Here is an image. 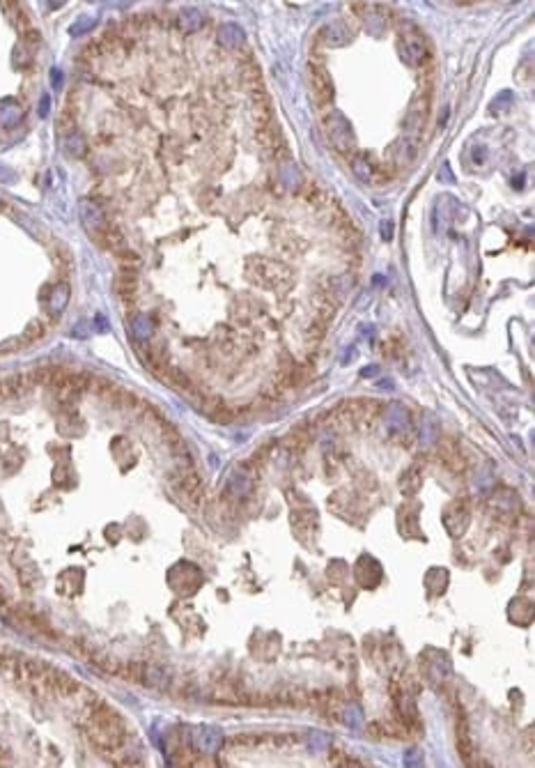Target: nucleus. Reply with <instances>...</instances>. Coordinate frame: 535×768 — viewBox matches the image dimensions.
Here are the masks:
<instances>
[{
  "mask_svg": "<svg viewBox=\"0 0 535 768\" xmlns=\"http://www.w3.org/2000/svg\"><path fill=\"white\" fill-rule=\"evenodd\" d=\"M384 412V405L373 398H352L340 403L326 414V426L338 433H352V430L373 428L375 421Z\"/></svg>",
  "mask_w": 535,
  "mask_h": 768,
  "instance_id": "2",
  "label": "nucleus"
},
{
  "mask_svg": "<svg viewBox=\"0 0 535 768\" xmlns=\"http://www.w3.org/2000/svg\"><path fill=\"white\" fill-rule=\"evenodd\" d=\"M324 132H326L328 143H331L338 152H342V154L354 152V148H356L354 134H352V129H349V122L342 118L340 113L331 111V115H326L324 118Z\"/></svg>",
  "mask_w": 535,
  "mask_h": 768,
  "instance_id": "4",
  "label": "nucleus"
},
{
  "mask_svg": "<svg viewBox=\"0 0 535 768\" xmlns=\"http://www.w3.org/2000/svg\"><path fill=\"white\" fill-rule=\"evenodd\" d=\"M352 168H354V173L359 175L363 182L373 180V166H370V161L366 159V156H356L354 163H352Z\"/></svg>",
  "mask_w": 535,
  "mask_h": 768,
  "instance_id": "13",
  "label": "nucleus"
},
{
  "mask_svg": "<svg viewBox=\"0 0 535 768\" xmlns=\"http://www.w3.org/2000/svg\"><path fill=\"white\" fill-rule=\"evenodd\" d=\"M118 294H120V299L125 301V304H134V299H136V292H138V276H136V272L134 270H122V274H120V279H118Z\"/></svg>",
  "mask_w": 535,
  "mask_h": 768,
  "instance_id": "9",
  "label": "nucleus"
},
{
  "mask_svg": "<svg viewBox=\"0 0 535 768\" xmlns=\"http://www.w3.org/2000/svg\"><path fill=\"white\" fill-rule=\"evenodd\" d=\"M455 740H457V752L466 766H476L473 761V754H476V747H473V738L469 731V725H466V718L462 713H457V722H455Z\"/></svg>",
  "mask_w": 535,
  "mask_h": 768,
  "instance_id": "7",
  "label": "nucleus"
},
{
  "mask_svg": "<svg viewBox=\"0 0 535 768\" xmlns=\"http://www.w3.org/2000/svg\"><path fill=\"white\" fill-rule=\"evenodd\" d=\"M173 483L184 502H189L191 506H196V509H200L204 504V497H207V492H204V481L198 476V472L191 467V465H187V467L175 476Z\"/></svg>",
  "mask_w": 535,
  "mask_h": 768,
  "instance_id": "3",
  "label": "nucleus"
},
{
  "mask_svg": "<svg viewBox=\"0 0 535 768\" xmlns=\"http://www.w3.org/2000/svg\"><path fill=\"white\" fill-rule=\"evenodd\" d=\"M421 485H423V469H421V465H411V467L404 472L402 478H400V490L407 497H414L416 492L421 490Z\"/></svg>",
  "mask_w": 535,
  "mask_h": 768,
  "instance_id": "10",
  "label": "nucleus"
},
{
  "mask_svg": "<svg viewBox=\"0 0 535 768\" xmlns=\"http://www.w3.org/2000/svg\"><path fill=\"white\" fill-rule=\"evenodd\" d=\"M311 440H313V433L308 430V426H299L292 430L290 437H287V447L294 451H304L308 444H311Z\"/></svg>",
  "mask_w": 535,
  "mask_h": 768,
  "instance_id": "12",
  "label": "nucleus"
},
{
  "mask_svg": "<svg viewBox=\"0 0 535 768\" xmlns=\"http://www.w3.org/2000/svg\"><path fill=\"white\" fill-rule=\"evenodd\" d=\"M308 81H311V97L317 108H328L333 104V81L328 72L319 65H311L308 70Z\"/></svg>",
  "mask_w": 535,
  "mask_h": 768,
  "instance_id": "5",
  "label": "nucleus"
},
{
  "mask_svg": "<svg viewBox=\"0 0 535 768\" xmlns=\"http://www.w3.org/2000/svg\"><path fill=\"white\" fill-rule=\"evenodd\" d=\"M397 51H400L404 63L411 67L423 65L425 58H428V44H425V37L418 30H404L397 39Z\"/></svg>",
  "mask_w": 535,
  "mask_h": 768,
  "instance_id": "6",
  "label": "nucleus"
},
{
  "mask_svg": "<svg viewBox=\"0 0 535 768\" xmlns=\"http://www.w3.org/2000/svg\"><path fill=\"white\" fill-rule=\"evenodd\" d=\"M439 456H441L443 465L452 472H462L464 469V458H462V451H459L457 442L450 440V437H445L439 444Z\"/></svg>",
  "mask_w": 535,
  "mask_h": 768,
  "instance_id": "8",
  "label": "nucleus"
},
{
  "mask_svg": "<svg viewBox=\"0 0 535 768\" xmlns=\"http://www.w3.org/2000/svg\"><path fill=\"white\" fill-rule=\"evenodd\" d=\"M46 332H49V325H46L44 320H35V322H30L28 329H25V332L19 336V338H21L23 345L28 347V345H35L37 341H42L44 336H46Z\"/></svg>",
  "mask_w": 535,
  "mask_h": 768,
  "instance_id": "11",
  "label": "nucleus"
},
{
  "mask_svg": "<svg viewBox=\"0 0 535 768\" xmlns=\"http://www.w3.org/2000/svg\"><path fill=\"white\" fill-rule=\"evenodd\" d=\"M83 727L87 740L97 747L99 752H118L122 745L127 743L129 729L125 720L120 718L118 711H113L106 702H99L92 706L90 711H85Z\"/></svg>",
  "mask_w": 535,
  "mask_h": 768,
  "instance_id": "1",
  "label": "nucleus"
}]
</instances>
